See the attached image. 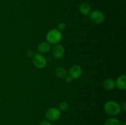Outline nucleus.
I'll return each mask as SVG.
<instances>
[{
  "instance_id": "20e7f679",
  "label": "nucleus",
  "mask_w": 126,
  "mask_h": 125,
  "mask_svg": "<svg viewBox=\"0 0 126 125\" xmlns=\"http://www.w3.org/2000/svg\"><path fill=\"white\" fill-rule=\"evenodd\" d=\"M33 63L36 68L41 69L46 66V58L42 54L36 53L33 56Z\"/></svg>"
},
{
  "instance_id": "423d86ee",
  "label": "nucleus",
  "mask_w": 126,
  "mask_h": 125,
  "mask_svg": "<svg viewBox=\"0 0 126 125\" xmlns=\"http://www.w3.org/2000/svg\"><path fill=\"white\" fill-rule=\"evenodd\" d=\"M82 74V68L80 66L77 64L71 66L69 71V75L72 78V79H78L79 78Z\"/></svg>"
},
{
  "instance_id": "f257e3e1",
  "label": "nucleus",
  "mask_w": 126,
  "mask_h": 125,
  "mask_svg": "<svg viewBox=\"0 0 126 125\" xmlns=\"http://www.w3.org/2000/svg\"><path fill=\"white\" fill-rule=\"evenodd\" d=\"M104 110L106 113L111 116H117L121 112V105L114 100L107 102L104 105Z\"/></svg>"
},
{
  "instance_id": "6e6552de",
  "label": "nucleus",
  "mask_w": 126,
  "mask_h": 125,
  "mask_svg": "<svg viewBox=\"0 0 126 125\" xmlns=\"http://www.w3.org/2000/svg\"><path fill=\"white\" fill-rule=\"evenodd\" d=\"M115 85L119 89L125 90L126 89V76L125 75H122L118 77L115 82Z\"/></svg>"
},
{
  "instance_id": "f03ea898",
  "label": "nucleus",
  "mask_w": 126,
  "mask_h": 125,
  "mask_svg": "<svg viewBox=\"0 0 126 125\" xmlns=\"http://www.w3.org/2000/svg\"><path fill=\"white\" fill-rule=\"evenodd\" d=\"M62 39L61 31L57 29H53L49 31L46 35V40L48 43L52 45L58 44Z\"/></svg>"
},
{
  "instance_id": "9d476101",
  "label": "nucleus",
  "mask_w": 126,
  "mask_h": 125,
  "mask_svg": "<svg viewBox=\"0 0 126 125\" xmlns=\"http://www.w3.org/2000/svg\"><path fill=\"white\" fill-rule=\"evenodd\" d=\"M79 11L84 15H88L91 12V6L88 2H83L79 6Z\"/></svg>"
},
{
  "instance_id": "9b49d317",
  "label": "nucleus",
  "mask_w": 126,
  "mask_h": 125,
  "mask_svg": "<svg viewBox=\"0 0 126 125\" xmlns=\"http://www.w3.org/2000/svg\"><path fill=\"white\" fill-rule=\"evenodd\" d=\"M55 75L60 78H65L67 75L66 69L62 66H58L55 69Z\"/></svg>"
},
{
  "instance_id": "39448f33",
  "label": "nucleus",
  "mask_w": 126,
  "mask_h": 125,
  "mask_svg": "<svg viewBox=\"0 0 126 125\" xmlns=\"http://www.w3.org/2000/svg\"><path fill=\"white\" fill-rule=\"evenodd\" d=\"M89 18L91 22L95 24L99 25L103 22L105 20V15L102 12L98 10H95L89 13Z\"/></svg>"
},
{
  "instance_id": "ddd939ff",
  "label": "nucleus",
  "mask_w": 126,
  "mask_h": 125,
  "mask_svg": "<svg viewBox=\"0 0 126 125\" xmlns=\"http://www.w3.org/2000/svg\"><path fill=\"white\" fill-rule=\"evenodd\" d=\"M104 125H121V123L119 119L115 117H111L106 120Z\"/></svg>"
},
{
  "instance_id": "0eeeda50",
  "label": "nucleus",
  "mask_w": 126,
  "mask_h": 125,
  "mask_svg": "<svg viewBox=\"0 0 126 125\" xmlns=\"http://www.w3.org/2000/svg\"><path fill=\"white\" fill-rule=\"evenodd\" d=\"M52 53L55 58L61 59L65 54V49L63 45L60 44H56L53 47Z\"/></svg>"
},
{
  "instance_id": "f8f14e48",
  "label": "nucleus",
  "mask_w": 126,
  "mask_h": 125,
  "mask_svg": "<svg viewBox=\"0 0 126 125\" xmlns=\"http://www.w3.org/2000/svg\"><path fill=\"white\" fill-rule=\"evenodd\" d=\"M103 86L107 90H111L115 87V82L111 78H107L103 82Z\"/></svg>"
},
{
  "instance_id": "dca6fc26",
  "label": "nucleus",
  "mask_w": 126,
  "mask_h": 125,
  "mask_svg": "<svg viewBox=\"0 0 126 125\" xmlns=\"http://www.w3.org/2000/svg\"><path fill=\"white\" fill-rule=\"evenodd\" d=\"M39 125H52L50 123V121H48L47 120H43L40 122L39 123Z\"/></svg>"
},
{
  "instance_id": "2eb2a0df",
  "label": "nucleus",
  "mask_w": 126,
  "mask_h": 125,
  "mask_svg": "<svg viewBox=\"0 0 126 125\" xmlns=\"http://www.w3.org/2000/svg\"><path fill=\"white\" fill-rule=\"evenodd\" d=\"M66 28V25L64 23H60L59 25H58V30H59L60 31H63L64 29Z\"/></svg>"
},
{
  "instance_id": "aec40b11",
  "label": "nucleus",
  "mask_w": 126,
  "mask_h": 125,
  "mask_svg": "<svg viewBox=\"0 0 126 125\" xmlns=\"http://www.w3.org/2000/svg\"><path fill=\"white\" fill-rule=\"evenodd\" d=\"M121 125H126V123L125 122H124V123H123V124H121Z\"/></svg>"
},
{
  "instance_id": "6ab92c4d",
  "label": "nucleus",
  "mask_w": 126,
  "mask_h": 125,
  "mask_svg": "<svg viewBox=\"0 0 126 125\" xmlns=\"http://www.w3.org/2000/svg\"><path fill=\"white\" fill-rule=\"evenodd\" d=\"M121 110H123L124 111H125L126 110V104L125 102H124L121 104Z\"/></svg>"
},
{
  "instance_id": "4468645a",
  "label": "nucleus",
  "mask_w": 126,
  "mask_h": 125,
  "mask_svg": "<svg viewBox=\"0 0 126 125\" xmlns=\"http://www.w3.org/2000/svg\"><path fill=\"white\" fill-rule=\"evenodd\" d=\"M58 109L60 110V111L61 112H65L68 109V104H67L65 102H62L60 103L59 105V108Z\"/></svg>"
},
{
  "instance_id": "f3484780",
  "label": "nucleus",
  "mask_w": 126,
  "mask_h": 125,
  "mask_svg": "<svg viewBox=\"0 0 126 125\" xmlns=\"http://www.w3.org/2000/svg\"><path fill=\"white\" fill-rule=\"evenodd\" d=\"M65 80H66V82L67 83H70V82H71V81H72V78H71V77H70V75H66V77H65Z\"/></svg>"
},
{
  "instance_id": "1a4fd4ad",
  "label": "nucleus",
  "mask_w": 126,
  "mask_h": 125,
  "mask_svg": "<svg viewBox=\"0 0 126 125\" xmlns=\"http://www.w3.org/2000/svg\"><path fill=\"white\" fill-rule=\"evenodd\" d=\"M50 44L47 42H42L38 45L37 50L41 54L47 53L50 50Z\"/></svg>"
},
{
  "instance_id": "a211bd4d",
  "label": "nucleus",
  "mask_w": 126,
  "mask_h": 125,
  "mask_svg": "<svg viewBox=\"0 0 126 125\" xmlns=\"http://www.w3.org/2000/svg\"><path fill=\"white\" fill-rule=\"evenodd\" d=\"M27 55H28V57H32V56H33V51H32V50H28V51H27Z\"/></svg>"
},
{
  "instance_id": "7ed1b4c3",
  "label": "nucleus",
  "mask_w": 126,
  "mask_h": 125,
  "mask_svg": "<svg viewBox=\"0 0 126 125\" xmlns=\"http://www.w3.org/2000/svg\"><path fill=\"white\" fill-rule=\"evenodd\" d=\"M46 118L49 121H57L61 116V112L58 108L51 107L49 108L45 113Z\"/></svg>"
}]
</instances>
